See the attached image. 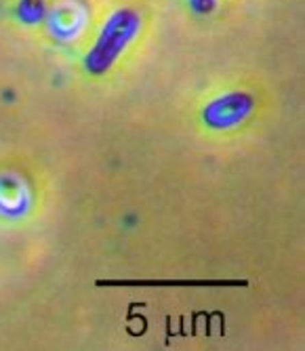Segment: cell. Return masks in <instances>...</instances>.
Wrapping results in <instances>:
<instances>
[{"label": "cell", "instance_id": "cell-1", "mask_svg": "<svg viewBox=\"0 0 305 351\" xmlns=\"http://www.w3.org/2000/svg\"><path fill=\"white\" fill-rule=\"evenodd\" d=\"M139 15L133 9H118L101 27L99 38L93 45V49L86 55V70L90 74H103L108 72L114 61L120 57V53L125 51L135 34L139 32Z\"/></svg>", "mask_w": 305, "mask_h": 351}, {"label": "cell", "instance_id": "cell-2", "mask_svg": "<svg viewBox=\"0 0 305 351\" xmlns=\"http://www.w3.org/2000/svg\"><path fill=\"white\" fill-rule=\"evenodd\" d=\"M251 110H253L251 95L236 90V93H225L221 97L212 99L204 108L202 116H204V122L212 126V129H230V126L247 118Z\"/></svg>", "mask_w": 305, "mask_h": 351}, {"label": "cell", "instance_id": "cell-3", "mask_svg": "<svg viewBox=\"0 0 305 351\" xmlns=\"http://www.w3.org/2000/svg\"><path fill=\"white\" fill-rule=\"evenodd\" d=\"M99 286H244L247 282H217V280H208V282H200V280H192V282H186V280H175V282H162V280H156V282H129V280H122V282H97Z\"/></svg>", "mask_w": 305, "mask_h": 351}, {"label": "cell", "instance_id": "cell-4", "mask_svg": "<svg viewBox=\"0 0 305 351\" xmlns=\"http://www.w3.org/2000/svg\"><path fill=\"white\" fill-rule=\"evenodd\" d=\"M17 13L23 21H38L45 13V0H19Z\"/></svg>", "mask_w": 305, "mask_h": 351}, {"label": "cell", "instance_id": "cell-5", "mask_svg": "<svg viewBox=\"0 0 305 351\" xmlns=\"http://www.w3.org/2000/svg\"><path fill=\"white\" fill-rule=\"evenodd\" d=\"M190 3L198 13H208V11H212V7H215V0H190Z\"/></svg>", "mask_w": 305, "mask_h": 351}]
</instances>
